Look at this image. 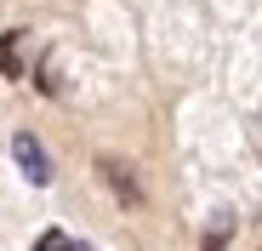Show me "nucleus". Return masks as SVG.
Listing matches in <instances>:
<instances>
[{
    "instance_id": "1",
    "label": "nucleus",
    "mask_w": 262,
    "mask_h": 251,
    "mask_svg": "<svg viewBox=\"0 0 262 251\" xmlns=\"http://www.w3.org/2000/svg\"><path fill=\"white\" fill-rule=\"evenodd\" d=\"M12 154H17V172H23L34 189H46V183H52V160H46V149H40L34 132H17V137H12Z\"/></svg>"
},
{
    "instance_id": "2",
    "label": "nucleus",
    "mask_w": 262,
    "mask_h": 251,
    "mask_svg": "<svg viewBox=\"0 0 262 251\" xmlns=\"http://www.w3.org/2000/svg\"><path fill=\"white\" fill-rule=\"evenodd\" d=\"M97 172H103V183L120 194V205H137V200H143V183L131 177V165H125V160H103Z\"/></svg>"
},
{
    "instance_id": "3",
    "label": "nucleus",
    "mask_w": 262,
    "mask_h": 251,
    "mask_svg": "<svg viewBox=\"0 0 262 251\" xmlns=\"http://www.w3.org/2000/svg\"><path fill=\"white\" fill-rule=\"evenodd\" d=\"M23 74V29L0 34V80H17Z\"/></svg>"
},
{
    "instance_id": "4",
    "label": "nucleus",
    "mask_w": 262,
    "mask_h": 251,
    "mask_svg": "<svg viewBox=\"0 0 262 251\" xmlns=\"http://www.w3.org/2000/svg\"><path fill=\"white\" fill-rule=\"evenodd\" d=\"M228 234H234V223H228V217H216V223H211V234H205V251H223V245H228Z\"/></svg>"
},
{
    "instance_id": "5",
    "label": "nucleus",
    "mask_w": 262,
    "mask_h": 251,
    "mask_svg": "<svg viewBox=\"0 0 262 251\" xmlns=\"http://www.w3.org/2000/svg\"><path fill=\"white\" fill-rule=\"evenodd\" d=\"M34 251H74V240H63V234H57V228H52V234H46V240H34Z\"/></svg>"
},
{
    "instance_id": "6",
    "label": "nucleus",
    "mask_w": 262,
    "mask_h": 251,
    "mask_svg": "<svg viewBox=\"0 0 262 251\" xmlns=\"http://www.w3.org/2000/svg\"><path fill=\"white\" fill-rule=\"evenodd\" d=\"M74 251H92V245H74Z\"/></svg>"
}]
</instances>
